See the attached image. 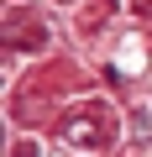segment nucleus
I'll return each mask as SVG.
<instances>
[{
	"label": "nucleus",
	"instance_id": "f257e3e1",
	"mask_svg": "<svg viewBox=\"0 0 152 157\" xmlns=\"http://www.w3.org/2000/svg\"><path fill=\"white\" fill-rule=\"evenodd\" d=\"M100 121L95 115H73V121H63V141H73V147H100Z\"/></svg>",
	"mask_w": 152,
	"mask_h": 157
},
{
	"label": "nucleus",
	"instance_id": "f03ea898",
	"mask_svg": "<svg viewBox=\"0 0 152 157\" xmlns=\"http://www.w3.org/2000/svg\"><path fill=\"white\" fill-rule=\"evenodd\" d=\"M16 157H32V147H21V152H16Z\"/></svg>",
	"mask_w": 152,
	"mask_h": 157
}]
</instances>
